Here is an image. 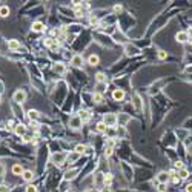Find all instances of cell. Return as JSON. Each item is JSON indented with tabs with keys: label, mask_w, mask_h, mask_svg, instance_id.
Segmentation results:
<instances>
[{
	"label": "cell",
	"mask_w": 192,
	"mask_h": 192,
	"mask_svg": "<svg viewBox=\"0 0 192 192\" xmlns=\"http://www.w3.org/2000/svg\"><path fill=\"white\" fill-rule=\"evenodd\" d=\"M25 100H26V92L23 89H19V91L14 92V102L16 103L22 105V103H25Z\"/></svg>",
	"instance_id": "6da1fadb"
},
{
	"label": "cell",
	"mask_w": 192,
	"mask_h": 192,
	"mask_svg": "<svg viewBox=\"0 0 192 192\" xmlns=\"http://www.w3.org/2000/svg\"><path fill=\"white\" fill-rule=\"evenodd\" d=\"M94 183H95V186H97V187L102 189L105 186V174L103 172H97V174L94 175Z\"/></svg>",
	"instance_id": "7a4b0ae2"
},
{
	"label": "cell",
	"mask_w": 192,
	"mask_h": 192,
	"mask_svg": "<svg viewBox=\"0 0 192 192\" xmlns=\"http://www.w3.org/2000/svg\"><path fill=\"white\" fill-rule=\"evenodd\" d=\"M117 115L115 114H106L105 115V119H103V123L106 125V126H114L115 123H117Z\"/></svg>",
	"instance_id": "3957f363"
},
{
	"label": "cell",
	"mask_w": 192,
	"mask_h": 192,
	"mask_svg": "<svg viewBox=\"0 0 192 192\" xmlns=\"http://www.w3.org/2000/svg\"><path fill=\"white\" fill-rule=\"evenodd\" d=\"M112 99H114L115 102H122V100L125 99V91H123V89H114Z\"/></svg>",
	"instance_id": "277c9868"
},
{
	"label": "cell",
	"mask_w": 192,
	"mask_h": 192,
	"mask_svg": "<svg viewBox=\"0 0 192 192\" xmlns=\"http://www.w3.org/2000/svg\"><path fill=\"white\" fill-rule=\"evenodd\" d=\"M71 65H72V66H75V68H80V66L83 65V57H81L80 54L74 55V57L71 58Z\"/></svg>",
	"instance_id": "5b68a950"
},
{
	"label": "cell",
	"mask_w": 192,
	"mask_h": 192,
	"mask_svg": "<svg viewBox=\"0 0 192 192\" xmlns=\"http://www.w3.org/2000/svg\"><path fill=\"white\" fill-rule=\"evenodd\" d=\"M157 181H158L160 184H166V183L169 181V174H168V172H160V174L157 175Z\"/></svg>",
	"instance_id": "8992f818"
},
{
	"label": "cell",
	"mask_w": 192,
	"mask_h": 192,
	"mask_svg": "<svg viewBox=\"0 0 192 192\" xmlns=\"http://www.w3.org/2000/svg\"><path fill=\"white\" fill-rule=\"evenodd\" d=\"M175 39H177V42H180V43H186V42L189 40V36H187L186 31H181V32H178V34L175 36Z\"/></svg>",
	"instance_id": "52a82bcc"
},
{
	"label": "cell",
	"mask_w": 192,
	"mask_h": 192,
	"mask_svg": "<svg viewBox=\"0 0 192 192\" xmlns=\"http://www.w3.org/2000/svg\"><path fill=\"white\" fill-rule=\"evenodd\" d=\"M14 132H16L17 135H23V137H25V134H26V126L22 125V123H19V125L14 126Z\"/></svg>",
	"instance_id": "ba28073f"
},
{
	"label": "cell",
	"mask_w": 192,
	"mask_h": 192,
	"mask_svg": "<svg viewBox=\"0 0 192 192\" xmlns=\"http://www.w3.org/2000/svg\"><path fill=\"white\" fill-rule=\"evenodd\" d=\"M69 125H71V126H72L74 129H78V128L81 126V120L78 119V115H77V117H72V119H71V123H69Z\"/></svg>",
	"instance_id": "9c48e42d"
},
{
	"label": "cell",
	"mask_w": 192,
	"mask_h": 192,
	"mask_svg": "<svg viewBox=\"0 0 192 192\" xmlns=\"http://www.w3.org/2000/svg\"><path fill=\"white\" fill-rule=\"evenodd\" d=\"M134 106H135V109L137 111H140L141 108H143V103H141V99H140V95H134Z\"/></svg>",
	"instance_id": "30bf717a"
},
{
	"label": "cell",
	"mask_w": 192,
	"mask_h": 192,
	"mask_svg": "<svg viewBox=\"0 0 192 192\" xmlns=\"http://www.w3.org/2000/svg\"><path fill=\"white\" fill-rule=\"evenodd\" d=\"M8 48H9L11 51H17V49H20V43H19L17 40H9V42H8Z\"/></svg>",
	"instance_id": "8fae6325"
},
{
	"label": "cell",
	"mask_w": 192,
	"mask_h": 192,
	"mask_svg": "<svg viewBox=\"0 0 192 192\" xmlns=\"http://www.w3.org/2000/svg\"><path fill=\"white\" fill-rule=\"evenodd\" d=\"M92 100H94V103H97V105L103 103V94H100V92H95V94L92 95Z\"/></svg>",
	"instance_id": "7c38bea8"
},
{
	"label": "cell",
	"mask_w": 192,
	"mask_h": 192,
	"mask_svg": "<svg viewBox=\"0 0 192 192\" xmlns=\"http://www.w3.org/2000/svg\"><path fill=\"white\" fill-rule=\"evenodd\" d=\"M45 29V25L42 23V22H36V23H32V31H36V32H42Z\"/></svg>",
	"instance_id": "4fadbf2b"
},
{
	"label": "cell",
	"mask_w": 192,
	"mask_h": 192,
	"mask_svg": "<svg viewBox=\"0 0 192 192\" xmlns=\"http://www.w3.org/2000/svg\"><path fill=\"white\" fill-rule=\"evenodd\" d=\"M28 119H29L31 122H34V123H36V122L39 120V112H37V111H32V109H31V111H28Z\"/></svg>",
	"instance_id": "5bb4252c"
},
{
	"label": "cell",
	"mask_w": 192,
	"mask_h": 192,
	"mask_svg": "<svg viewBox=\"0 0 192 192\" xmlns=\"http://www.w3.org/2000/svg\"><path fill=\"white\" fill-rule=\"evenodd\" d=\"M88 63H89L91 66H95V65H99V55H95V54L89 55V58H88Z\"/></svg>",
	"instance_id": "9a60e30c"
},
{
	"label": "cell",
	"mask_w": 192,
	"mask_h": 192,
	"mask_svg": "<svg viewBox=\"0 0 192 192\" xmlns=\"http://www.w3.org/2000/svg\"><path fill=\"white\" fill-rule=\"evenodd\" d=\"M189 177V171L186 169V168H181L180 171H178V178L180 180H184V178H187Z\"/></svg>",
	"instance_id": "2e32d148"
},
{
	"label": "cell",
	"mask_w": 192,
	"mask_h": 192,
	"mask_svg": "<svg viewBox=\"0 0 192 192\" xmlns=\"http://www.w3.org/2000/svg\"><path fill=\"white\" fill-rule=\"evenodd\" d=\"M22 177H23L25 181H31V180L34 178V174H32V171H23Z\"/></svg>",
	"instance_id": "e0dca14e"
},
{
	"label": "cell",
	"mask_w": 192,
	"mask_h": 192,
	"mask_svg": "<svg viewBox=\"0 0 192 192\" xmlns=\"http://www.w3.org/2000/svg\"><path fill=\"white\" fill-rule=\"evenodd\" d=\"M52 69H54V72H58V74H63V72H65V66H63L62 63H55V65L52 66Z\"/></svg>",
	"instance_id": "ac0fdd59"
},
{
	"label": "cell",
	"mask_w": 192,
	"mask_h": 192,
	"mask_svg": "<svg viewBox=\"0 0 192 192\" xmlns=\"http://www.w3.org/2000/svg\"><path fill=\"white\" fill-rule=\"evenodd\" d=\"M77 172H78L77 169H72V171H68V172L65 174V180H68V181H69V180H72V178L75 177V174H77Z\"/></svg>",
	"instance_id": "d6986e66"
},
{
	"label": "cell",
	"mask_w": 192,
	"mask_h": 192,
	"mask_svg": "<svg viewBox=\"0 0 192 192\" xmlns=\"http://www.w3.org/2000/svg\"><path fill=\"white\" fill-rule=\"evenodd\" d=\"M78 119H80L81 122H88V120H89V114H88L86 111H80V112H78Z\"/></svg>",
	"instance_id": "ffe728a7"
},
{
	"label": "cell",
	"mask_w": 192,
	"mask_h": 192,
	"mask_svg": "<svg viewBox=\"0 0 192 192\" xmlns=\"http://www.w3.org/2000/svg\"><path fill=\"white\" fill-rule=\"evenodd\" d=\"M13 172H14L16 175L23 174V168H22V164H14V166H13Z\"/></svg>",
	"instance_id": "44dd1931"
},
{
	"label": "cell",
	"mask_w": 192,
	"mask_h": 192,
	"mask_svg": "<svg viewBox=\"0 0 192 192\" xmlns=\"http://www.w3.org/2000/svg\"><path fill=\"white\" fill-rule=\"evenodd\" d=\"M106 129H108V126H106L103 122L97 125V132H100V134H105V132H106Z\"/></svg>",
	"instance_id": "7402d4cb"
},
{
	"label": "cell",
	"mask_w": 192,
	"mask_h": 192,
	"mask_svg": "<svg viewBox=\"0 0 192 192\" xmlns=\"http://www.w3.org/2000/svg\"><path fill=\"white\" fill-rule=\"evenodd\" d=\"M65 158H66L65 154H58V155H54V157H52V160H54L55 163H58V164H60V161H63Z\"/></svg>",
	"instance_id": "603a6c76"
},
{
	"label": "cell",
	"mask_w": 192,
	"mask_h": 192,
	"mask_svg": "<svg viewBox=\"0 0 192 192\" xmlns=\"http://www.w3.org/2000/svg\"><path fill=\"white\" fill-rule=\"evenodd\" d=\"M75 152L80 155V154H85L86 152V146H83V145H77L75 146Z\"/></svg>",
	"instance_id": "cb8c5ba5"
},
{
	"label": "cell",
	"mask_w": 192,
	"mask_h": 192,
	"mask_svg": "<svg viewBox=\"0 0 192 192\" xmlns=\"http://www.w3.org/2000/svg\"><path fill=\"white\" fill-rule=\"evenodd\" d=\"M9 14V8L8 6H2V8H0V16H2V17H6Z\"/></svg>",
	"instance_id": "d4e9b609"
},
{
	"label": "cell",
	"mask_w": 192,
	"mask_h": 192,
	"mask_svg": "<svg viewBox=\"0 0 192 192\" xmlns=\"http://www.w3.org/2000/svg\"><path fill=\"white\" fill-rule=\"evenodd\" d=\"M95 78H97V81H100V83H106V78H105L103 72H99L97 75H95Z\"/></svg>",
	"instance_id": "484cf974"
},
{
	"label": "cell",
	"mask_w": 192,
	"mask_h": 192,
	"mask_svg": "<svg viewBox=\"0 0 192 192\" xmlns=\"http://www.w3.org/2000/svg\"><path fill=\"white\" fill-rule=\"evenodd\" d=\"M166 57H168V52H166V51H158V58H160V60H164Z\"/></svg>",
	"instance_id": "4316f807"
},
{
	"label": "cell",
	"mask_w": 192,
	"mask_h": 192,
	"mask_svg": "<svg viewBox=\"0 0 192 192\" xmlns=\"http://www.w3.org/2000/svg\"><path fill=\"white\" fill-rule=\"evenodd\" d=\"M26 192H37V187L34 184H28L26 186Z\"/></svg>",
	"instance_id": "83f0119b"
},
{
	"label": "cell",
	"mask_w": 192,
	"mask_h": 192,
	"mask_svg": "<svg viewBox=\"0 0 192 192\" xmlns=\"http://www.w3.org/2000/svg\"><path fill=\"white\" fill-rule=\"evenodd\" d=\"M135 52H137V49H135V48H131V46H128V48H126V54H128V55L135 54Z\"/></svg>",
	"instance_id": "f1b7e54d"
},
{
	"label": "cell",
	"mask_w": 192,
	"mask_h": 192,
	"mask_svg": "<svg viewBox=\"0 0 192 192\" xmlns=\"http://www.w3.org/2000/svg\"><path fill=\"white\" fill-rule=\"evenodd\" d=\"M5 171H6L5 164H3V163H0V177H3V175H5Z\"/></svg>",
	"instance_id": "f546056e"
},
{
	"label": "cell",
	"mask_w": 192,
	"mask_h": 192,
	"mask_svg": "<svg viewBox=\"0 0 192 192\" xmlns=\"http://www.w3.org/2000/svg\"><path fill=\"white\" fill-rule=\"evenodd\" d=\"M0 192H9V187L6 184H0Z\"/></svg>",
	"instance_id": "4dcf8cb0"
},
{
	"label": "cell",
	"mask_w": 192,
	"mask_h": 192,
	"mask_svg": "<svg viewBox=\"0 0 192 192\" xmlns=\"http://www.w3.org/2000/svg\"><path fill=\"white\" fill-rule=\"evenodd\" d=\"M111 154H112V148H109V146H108V148L105 149V155H106V157H109Z\"/></svg>",
	"instance_id": "1f68e13d"
},
{
	"label": "cell",
	"mask_w": 192,
	"mask_h": 192,
	"mask_svg": "<svg viewBox=\"0 0 192 192\" xmlns=\"http://www.w3.org/2000/svg\"><path fill=\"white\" fill-rule=\"evenodd\" d=\"M102 192H112V190H111L109 186H103V187H102Z\"/></svg>",
	"instance_id": "d6a6232c"
},
{
	"label": "cell",
	"mask_w": 192,
	"mask_h": 192,
	"mask_svg": "<svg viewBox=\"0 0 192 192\" xmlns=\"http://www.w3.org/2000/svg\"><path fill=\"white\" fill-rule=\"evenodd\" d=\"M175 168H177V169L180 171V169L183 168V164H181V161H177V163H175Z\"/></svg>",
	"instance_id": "836d02e7"
},
{
	"label": "cell",
	"mask_w": 192,
	"mask_h": 192,
	"mask_svg": "<svg viewBox=\"0 0 192 192\" xmlns=\"http://www.w3.org/2000/svg\"><path fill=\"white\" fill-rule=\"evenodd\" d=\"M186 192H192V183H189V184L186 186Z\"/></svg>",
	"instance_id": "e575fe53"
},
{
	"label": "cell",
	"mask_w": 192,
	"mask_h": 192,
	"mask_svg": "<svg viewBox=\"0 0 192 192\" xmlns=\"http://www.w3.org/2000/svg\"><path fill=\"white\" fill-rule=\"evenodd\" d=\"M114 11H115V13H120V11H122V6H120V5L114 6Z\"/></svg>",
	"instance_id": "d590c367"
},
{
	"label": "cell",
	"mask_w": 192,
	"mask_h": 192,
	"mask_svg": "<svg viewBox=\"0 0 192 192\" xmlns=\"http://www.w3.org/2000/svg\"><path fill=\"white\" fill-rule=\"evenodd\" d=\"M158 190H160V192H164V190H166V189H164V184H160V187H158Z\"/></svg>",
	"instance_id": "8d00e7d4"
},
{
	"label": "cell",
	"mask_w": 192,
	"mask_h": 192,
	"mask_svg": "<svg viewBox=\"0 0 192 192\" xmlns=\"http://www.w3.org/2000/svg\"><path fill=\"white\" fill-rule=\"evenodd\" d=\"M189 151H190V152H192V146H190V148H189Z\"/></svg>",
	"instance_id": "74e56055"
},
{
	"label": "cell",
	"mask_w": 192,
	"mask_h": 192,
	"mask_svg": "<svg viewBox=\"0 0 192 192\" xmlns=\"http://www.w3.org/2000/svg\"><path fill=\"white\" fill-rule=\"evenodd\" d=\"M189 42H190V43H192V39H189Z\"/></svg>",
	"instance_id": "f35d334b"
},
{
	"label": "cell",
	"mask_w": 192,
	"mask_h": 192,
	"mask_svg": "<svg viewBox=\"0 0 192 192\" xmlns=\"http://www.w3.org/2000/svg\"><path fill=\"white\" fill-rule=\"evenodd\" d=\"M0 100H2V99H0Z\"/></svg>",
	"instance_id": "ab89813d"
}]
</instances>
